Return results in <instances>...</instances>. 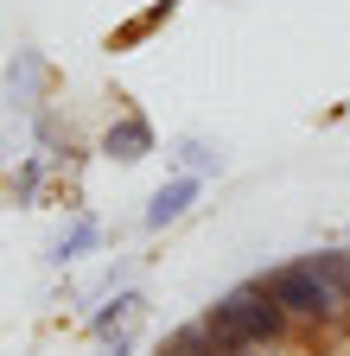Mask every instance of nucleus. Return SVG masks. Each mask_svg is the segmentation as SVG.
Returning <instances> with one entry per match:
<instances>
[{"instance_id":"obj_1","label":"nucleus","mask_w":350,"mask_h":356,"mask_svg":"<svg viewBox=\"0 0 350 356\" xmlns=\"http://www.w3.org/2000/svg\"><path fill=\"white\" fill-rule=\"evenodd\" d=\"M255 280L268 286V299L287 312L293 325H305V331H331V325L350 318V305L337 299V286L312 267V254H305V261H280V267H268V274H255Z\"/></svg>"},{"instance_id":"obj_2","label":"nucleus","mask_w":350,"mask_h":356,"mask_svg":"<svg viewBox=\"0 0 350 356\" xmlns=\"http://www.w3.org/2000/svg\"><path fill=\"white\" fill-rule=\"evenodd\" d=\"M204 325H216V331H236L242 343H255V350H268V343H287V331H293V318L268 299V286L261 280H242V286H230L223 299H216L210 312H204Z\"/></svg>"},{"instance_id":"obj_3","label":"nucleus","mask_w":350,"mask_h":356,"mask_svg":"<svg viewBox=\"0 0 350 356\" xmlns=\"http://www.w3.org/2000/svg\"><path fill=\"white\" fill-rule=\"evenodd\" d=\"M45 96H51V64H45V51L19 44V51L7 58V108L13 115H38Z\"/></svg>"},{"instance_id":"obj_4","label":"nucleus","mask_w":350,"mask_h":356,"mask_svg":"<svg viewBox=\"0 0 350 356\" xmlns=\"http://www.w3.org/2000/svg\"><path fill=\"white\" fill-rule=\"evenodd\" d=\"M198 191H204V178H191V172H172L166 185L147 197V210H141V229H147V236H159V229H172V222H185V216H191V204H198Z\"/></svg>"},{"instance_id":"obj_5","label":"nucleus","mask_w":350,"mask_h":356,"mask_svg":"<svg viewBox=\"0 0 350 356\" xmlns=\"http://www.w3.org/2000/svg\"><path fill=\"white\" fill-rule=\"evenodd\" d=\"M153 121L141 115V108H121L109 127H102V159H115V165H141V159H153Z\"/></svg>"},{"instance_id":"obj_6","label":"nucleus","mask_w":350,"mask_h":356,"mask_svg":"<svg viewBox=\"0 0 350 356\" xmlns=\"http://www.w3.org/2000/svg\"><path fill=\"white\" fill-rule=\"evenodd\" d=\"M141 318H147V293H141V286H121V293H109V299L90 305L83 331H90V337H134Z\"/></svg>"},{"instance_id":"obj_7","label":"nucleus","mask_w":350,"mask_h":356,"mask_svg":"<svg viewBox=\"0 0 350 356\" xmlns=\"http://www.w3.org/2000/svg\"><path fill=\"white\" fill-rule=\"evenodd\" d=\"M102 236H109V229H102V216H90V210H77V216L64 222V229L51 236L45 261H51V267H77V261H90V254L102 248Z\"/></svg>"},{"instance_id":"obj_8","label":"nucleus","mask_w":350,"mask_h":356,"mask_svg":"<svg viewBox=\"0 0 350 356\" xmlns=\"http://www.w3.org/2000/svg\"><path fill=\"white\" fill-rule=\"evenodd\" d=\"M45 185H51V153H19V159H7V197L19 210H32L38 197H45Z\"/></svg>"},{"instance_id":"obj_9","label":"nucleus","mask_w":350,"mask_h":356,"mask_svg":"<svg viewBox=\"0 0 350 356\" xmlns=\"http://www.w3.org/2000/svg\"><path fill=\"white\" fill-rule=\"evenodd\" d=\"M172 165L179 172H191V178H223V147L216 140H204V134H179V140H172Z\"/></svg>"},{"instance_id":"obj_10","label":"nucleus","mask_w":350,"mask_h":356,"mask_svg":"<svg viewBox=\"0 0 350 356\" xmlns=\"http://www.w3.org/2000/svg\"><path fill=\"white\" fill-rule=\"evenodd\" d=\"M96 356H134V337H90Z\"/></svg>"}]
</instances>
